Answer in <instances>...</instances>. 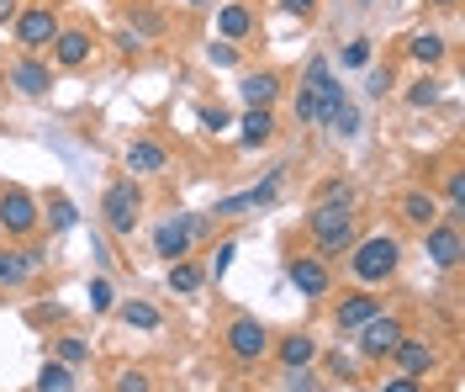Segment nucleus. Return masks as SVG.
Returning <instances> with one entry per match:
<instances>
[{
	"label": "nucleus",
	"instance_id": "obj_1",
	"mask_svg": "<svg viewBox=\"0 0 465 392\" xmlns=\"http://www.w3.org/2000/svg\"><path fill=\"white\" fill-rule=\"evenodd\" d=\"M312 239H318V255H349L354 249V191H333V196H318V207L307 217Z\"/></svg>",
	"mask_w": 465,
	"mask_h": 392
},
{
	"label": "nucleus",
	"instance_id": "obj_2",
	"mask_svg": "<svg viewBox=\"0 0 465 392\" xmlns=\"http://www.w3.org/2000/svg\"><path fill=\"white\" fill-rule=\"evenodd\" d=\"M397 266H402V244L391 239V234H371L365 244H354V255H349V271H354V281H365V286L386 281Z\"/></svg>",
	"mask_w": 465,
	"mask_h": 392
},
{
	"label": "nucleus",
	"instance_id": "obj_3",
	"mask_svg": "<svg viewBox=\"0 0 465 392\" xmlns=\"http://www.w3.org/2000/svg\"><path fill=\"white\" fill-rule=\"evenodd\" d=\"M101 217H106V228L112 234H133L138 228V217H143V186L133 181V176H122V181L106 186V196H101Z\"/></svg>",
	"mask_w": 465,
	"mask_h": 392
},
{
	"label": "nucleus",
	"instance_id": "obj_4",
	"mask_svg": "<svg viewBox=\"0 0 465 392\" xmlns=\"http://www.w3.org/2000/svg\"><path fill=\"white\" fill-rule=\"evenodd\" d=\"M206 228L202 212H174V217H164L159 223V234H153V255H164V260H185V249H191V239Z\"/></svg>",
	"mask_w": 465,
	"mask_h": 392
},
{
	"label": "nucleus",
	"instance_id": "obj_5",
	"mask_svg": "<svg viewBox=\"0 0 465 392\" xmlns=\"http://www.w3.org/2000/svg\"><path fill=\"white\" fill-rule=\"evenodd\" d=\"M0 228L11 239H27L32 228H37V196H32L27 186H0Z\"/></svg>",
	"mask_w": 465,
	"mask_h": 392
},
{
	"label": "nucleus",
	"instance_id": "obj_6",
	"mask_svg": "<svg viewBox=\"0 0 465 392\" xmlns=\"http://www.w3.org/2000/svg\"><path fill=\"white\" fill-rule=\"evenodd\" d=\"M264 350H270V329H264L260 318L238 313V318L228 324V356L238 366H254V361H264Z\"/></svg>",
	"mask_w": 465,
	"mask_h": 392
},
{
	"label": "nucleus",
	"instance_id": "obj_7",
	"mask_svg": "<svg viewBox=\"0 0 465 392\" xmlns=\"http://www.w3.org/2000/svg\"><path fill=\"white\" fill-rule=\"evenodd\" d=\"M360 356H365V361H386V356H391V350H397V345H402V318H397V313H376V318H371V324H360Z\"/></svg>",
	"mask_w": 465,
	"mask_h": 392
},
{
	"label": "nucleus",
	"instance_id": "obj_8",
	"mask_svg": "<svg viewBox=\"0 0 465 392\" xmlns=\"http://www.w3.org/2000/svg\"><path fill=\"white\" fill-rule=\"evenodd\" d=\"M54 37H58V16L48 11V5H32V11H22V16H16V43H22L27 54L48 48Z\"/></svg>",
	"mask_w": 465,
	"mask_h": 392
},
{
	"label": "nucleus",
	"instance_id": "obj_9",
	"mask_svg": "<svg viewBox=\"0 0 465 392\" xmlns=\"http://www.w3.org/2000/svg\"><path fill=\"white\" fill-rule=\"evenodd\" d=\"M275 191H281V170H270L260 186H249V191H238V196H223L217 202V217H243V212H254V207H264V202H275Z\"/></svg>",
	"mask_w": 465,
	"mask_h": 392
},
{
	"label": "nucleus",
	"instance_id": "obj_10",
	"mask_svg": "<svg viewBox=\"0 0 465 392\" xmlns=\"http://www.w3.org/2000/svg\"><path fill=\"white\" fill-rule=\"evenodd\" d=\"M423 234H429V260H434L439 271H455L460 266V228H455V217L429 223Z\"/></svg>",
	"mask_w": 465,
	"mask_h": 392
},
{
	"label": "nucleus",
	"instance_id": "obj_11",
	"mask_svg": "<svg viewBox=\"0 0 465 392\" xmlns=\"http://www.w3.org/2000/svg\"><path fill=\"white\" fill-rule=\"evenodd\" d=\"M286 276L302 297H328V266H322V255H296L286 266Z\"/></svg>",
	"mask_w": 465,
	"mask_h": 392
},
{
	"label": "nucleus",
	"instance_id": "obj_12",
	"mask_svg": "<svg viewBox=\"0 0 465 392\" xmlns=\"http://www.w3.org/2000/svg\"><path fill=\"white\" fill-rule=\"evenodd\" d=\"M376 313H381V297H371V292H349V297L339 302V313H333V324H339L344 334H354L360 324H371Z\"/></svg>",
	"mask_w": 465,
	"mask_h": 392
},
{
	"label": "nucleus",
	"instance_id": "obj_13",
	"mask_svg": "<svg viewBox=\"0 0 465 392\" xmlns=\"http://www.w3.org/2000/svg\"><path fill=\"white\" fill-rule=\"evenodd\" d=\"M238 95H243V106H275V95H281V75H275V69H254V75L238 80Z\"/></svg>",
	"mask_w": 465,
	"mask_h": 392
},
{
	"label": "nucleus",
	"instance_id": "obj_14",
	"mask_svg": "<svg viewBox=\"0 0 465 392\" xmlns=\"http://www.w3.org/2000/svg\"><path fill=\"white\" fill-rule=\"evenodd\" d=\"M164 165H170L164 144H153V138H133V144H127V170H133V176H159Z\"/></svg>",
	"mask_w": 465,
	"mask_h": 392
},
{
	"label": "nucleus",
	"instance_id": "obj_15",
	"mask_svg": "<svg viewBox=\"0 0 465 392\" xmlns=\"http://www.w3.org/2000/svg\"><path fill=\"white\" fill-rule=\"evenodd\" d=\"M48 48H54V59L64 64V69H80V64L90 59V48H95V43H90V32H74V27L64 32V27H58V37L48 43Z\"/></svg>",
	"mask_w": 465,
	"mask_h": 392
},
{
	"label": "nucleus",
	"instance_id": "obj_16",
	"mask_svg": "<svg viewBox=\"0 0 465 392\" xmlns=\"http://www.w3.org/2000/svg\"><path fill=\"white\" fill-rule=\"evenodd\" d=\"M318 122H328V133H339V138H354V133H360V112H354V106L344 101V91H339V95H328V101H322Z\"/></svg>",
	"mask_w": 465,
	"mask_h": 392
},
{
	"label": "nucleus",
	"instance_id": "obj_17",
	"mask_svg": "<svg viewBox=\"0 0 465 392\" xmlns=\"http://www.w3.org/2000/svg\"><path fill=\"white\" fill-rule=\"evenodd\" d=\"M238 127H243V133H238V144H243V149H260V144L275 138V112H270V106H249Z\"/></svg>",
	"mask_w": 465,
	"mask_h": 392
},
{
	"label": "nucleus",
	"instance_id": "obj_18",
	"mask_svg": "<svg viewBox=\"0 0 465 392\" xmlns=\"http://www.w3.org/2000/svg\"><path fill=\"white\" fill-rule=\"evenodd\" d=\"M397 212H402L412 228H429V223H439L434 191H402V196H397Z\"/></svg>",
	"mask_w": 465,
	"mask_h": 392
},
{
	"label": "nucleus",
	"instance_id": "obj_19",
	"mask_svg": "<svg viewBox=\"0 0 465 392\" xmlns=\"http://www.w3.org/2000/svg\"><path fill=\"white\" fill-rule=\"evenodd\" d=\"M32 271H43V249H0V281L5 286H16V281H27Z\"/></svg>",
	"mask_w": 465,
	"mask_h": 392
},
{
	"label": "nucleus",
	"instance_id": "obj_20",
	"mask_svg": "<svg viewBox=\"0 0 465 392\" xmlns=\"http://www.w3.org/2000/svg\"><path fill=\"white\" fill-rule=\"evenodd\" d=\"M11 85H16L22 95H48V85H54V80H48V69L27 54V59L11 64Z\"/></svg>",
	"mask_w": 465,
	"mask_h": 392
},
{
	"label": "nucleus",
	"instance_id": "obj_21",
	"mask_svg": "<svg viewBox=\"0 0 465 392\" xmlns=\"http://www.w3.org/2000/svg\"><path fill=\"white\" fill-rule=\"evenodd\" d=\"M391 356H397V366H402V377H423V371H434V350H429L423 339H407L402 334V345H397Z\"/></svg>",
	"mask_w": 465,
	"mask_h": 392
},
{
	"label": "nucleus",
	"instance_id": "obj_22",
	"mask_svg": "<svg viewBox=\"0 0 465 392\" xmlns=\"http://www.w3.org/2000/svg\"><path fill=\"white\" fill-rule=\"evenodd\" d=\"M312 361H318V339H312V334H291V339H281V366H286V371H307Z\"/></svg>",
	"mask_w": 465,
	"mask_h": 392
},
{
	"label": "nucleus",
	"instance_id": "obj_23",
	"mask_svg": "<svg viewBox=\"0 0 465 392\" xmlns=\"http://www.w3.org/2000/svg\"><path fill=\"white\" fill-rule=\"evenodd\" d=\"M217 32H223L228 43H238V37H249V32H254V16H249V5H238V0H228V5L217 11Z\"/></svg>",
	"mask_w": 465,
	"mask_h": 392
},
{
	"label": "nucleus",
	"instance_id": "obj_24",
	"mask_svg": "<svg viewBox=\"0 0 465 392\" xmlns=\"http://www.w3.org/2000/svg\"><path fill=\"white\" fill-rule=\"evenodd\" d=\"M206 286V271L196 266V260H170V292H180V297H196Z\"/></svg>",
	"mask_w": 465,
	"mask_h": 392
},
{
	"label": "nucleus",
	"instance_id": "obj_25",
	"mask_svg": "<svg viewBox=\"0 0 465 392\" xmlns=\"http://www.w3.org/2000/svg\"><path fill=\"white\" fill-rule=\"evenodd\" d=\"M37 392H74V366L48 361L43 371H37Z\"/></svg>",
	"mask_w": 465,
	"mask_h": 392
},
{
	"label": "nucleus",
	"instance_id": "obj_26",
	"mask_svg": "<svg viewBox=\"0 0 465 392\" xmlns=\"http://www.w3.org/2000/svg\"><path fill=\"white\" fill-rule=\"evenodd\" d=\"M407 54H412L418 64H429V69H434V64L444 59V37H439V32H418V37L407 43Z\"/></svg>",
	"mask_w": 465,
	"mask_h": 392
},
{
	"label": "nucleus",
	"instance_id": "obj_27",
	"mask_svg": "<svg viewBox=\"0 0 465 392\" xmlns=\"http://www.w3.org/2000/svg\"><path fill=\"white\" fill-rule=\"evenodd\" d=\"M116 313H122V324H127V329H159V313H153L148 302H122Z\"/></svg>",
	"mask_w": 465,
	"mask_h": 392
},
{
	"label": "nucleus",
	"instance_id": "obj_28",
	"mask_svg": "<svg viewBox=\"0 0 465 392\" xmlns=\"http://www.w3.org/2000/svg\"><path fill=\"white\" fill-rule=\"evenodd\" d=\"M48 223H54V234H69L74 223H80V212L69 196H48Z\"/></svg>",
	"mask_w": 465,
	"mask_h": 392
},
{
	"label": "nucleus",
	"instance_id": "obj_29",
	"mask_svg": "<svg viewBox=\"0 0 465 392\" xmlns=\"http://www.w3.org/2000/svg\"><path fill=\"white\" fill-rule=\"evenodd\" d=\"M58 361H64V366H85L90 361V345H85V339H74V334H69V339H58Z\"/></svg>",
	"mask_w": 465,
	"mask_h": 392
},
{
	"label": "nucleus",
	"instance_id": "obj_30",
	"mask_svg": "<svg viewBox=\"0 0 465 392\" xmlns=\"http://www.w3.org/2000/svg\"><path fill=\"white\" fill-rule=\"evenodd\" d=\"M434 101H439V80L434 75H423V80L407 91V106H434Z\"/></svg>",
	"mask_w": 465,
	"mask_h": 392
},
{
	"label": "nucleus",
	"instance_id": "obj_31",
	"mask_svg": "<svg viewBox=\"0 0 465 392\" xmlns=\"http://www.w3.org/2000/svg\"><path fill=\"white\" fill-rule=\"evenodd\" d=\"M318 112H322L318 91H312V85H302V91H296V122H318Z\"/></svg>",
	"mask_w": 465,
	"mask_h": 392
},
{
	"label": "nucleus",
	"instance_id": "obj_32",
	"mask_svg": "<svg viewBox=\"0 0 465 392\" xmlns=\"http://www.w3.org/2000/svg\"><path fill=\"white\" fill-rule=\"evenodd\" d=\"M90 307H95V313H112V307H116L112 281H106V276H95V281H90Z\"/></svg>",
	"mask_w": 465,
	"mask_h": 392
},
{
	"label": "nucleus",
	"instance_id": "obj_33",
	"mask_svg": "<svg viewBox=\"0 0 465 392\" xmlns=\"http://www.w3.org/2000/svg\"><path fill=\"white\" fill-rule=\"evenodd\" d=\"M232 255H238V244L223 239V244H217V260H212V271H206V276H212V281H223V271L232 266Z\"/></svg>",
	"mask_w": 465,
	"mask_h": 392
},
{
	"label": "nucleus",
	"instance_id": "obj_34",
	"mask_svg": "<svg viewBox=\"0 0 465 392\" xmlns=\"http://www.w3.org/2000/svg\"><path fill=\"white\" fill-rule=\"evenodd\" d=\"M116 392H148V371H138V366L122 371V377H116Z\"/></svg>",
	"mask_w": 465,
	"mask_h": 392
},
{
	"label": "nucleus",
	"instance_id": "obj_35",
	"mask_svg": "<svg viewBox=\"0 0 465 392\" xmlns=\"http://www.w3.org/2000/svg\"><path fill=\"white\" fill-rule=\"evenodd\" d=\"M206 64H217V69H232V64H238L232 43H212V48H206Z\"/></svg>",
	"mask_w": 465,
	"mask_h": 392
},
{
	"label": "nucleus",
	"instance_id": "obj_36",
	"mask_svg": "<svg viewBox=\"0 0 465 392\" xmlns=\"http://www.w3.org/2000/svg\"><path fill=\"white\" fill-rule=\"evenodd\" d=\"M444 191H450V212H460L465 207V170H450V186Z\"/></svg>",
	"mask_w": 465,
	"mask_h": 392
},
{
	"label": "nucleus",
	"instance_id": "obj_37",
	"mask_svg": "<svg viewBox=\"0 0 465 392\" xmlns=\"http://www.w3.org/2000/svg\"><path fill=\"white\" fill-rule=\"evenodd\" d=\"M371 64V43H349L344 48V69H365Z\"/></svg>",
	"mask_w": 465,
	"mask_h": 392
},
{
	"label": "nucleus",
	"instance_id": "obj_38",
	"mask_svg": "<svg viewBox=\"0 0 465 392\" xmlns=\"http://www.w3.org/2000/svg\"><path fill=\"white\" fill-rule=\"evenodd\" d=\"M202 127H206V133H223V127H228V112H223V106H206Z\"/></svg>",
	"mask_w": 465,
	"mask_h": 392
},
{
	"label": "nucleus",
	"instance_id": "obj_39",
	"mask_svg": "<svg viewBox=\"0 0 465 392\" xmlns=\"http://www.w3.org/2000/svg\"><path fill=\"white\" fill-rule=\"evenodd\" d=\"M281 11H286V16H312L318 0H281Z\"/></svg>",
	"mask_w": 465,
	"mask_h": 392
},
{
	"label": "nucleus",
	"instance_id": "obj_40",
	"mask_svg": "<svg viewBox=\"0 0 465 392\" xmlns=\"http://www.w3.org/2000/svg\"><path fill=\"white\" fill-rule=\"evenodd\" d=\"M386 85H391V69H371V85H365V91H371V95H386Z\"/></svg>",
	"mask_w": 465,
	"mask_h": 392
},
{
	"label": "nucleus",
	"instance_id": "obj_41",
	"mask_svg": "<svg viewBox=\"0 0 465 392\" xmlns=\"http://www.w3.org/2000/svg\"><path fill=\"white\" fill-rule=\"evenodd\" d=\"M381 392H423V387H418V377H391Z\"/></svg>",
	"mask_w": 465,
	"mask_h": 392
},
{
	"label": "nucleus",
	"instance_id": "obj_42",
	"mask_svg": "<svg viewBox=\"0 0 465 392\" xmlns=\"http://www.w3.org/2000/svg\"><path fill=\"white\" fill-rule=\"evenodd\" d=\"M11 16H16V0H0V27H5Z\"/></svg>",
	"mask_w": 465,
	"mask_h": 392
},
{
	"label": "nucleus",
	"instance_id": "obj_43",
	"mask_svg": "<svg viewBox=\"0 0 465 392\" xmlns=\"http://www.w3.org/2000/svg\"><path fill=\"white\" fill-rule=\"evenodd\" d=\"M429 5H439V11H450V5H455V0H429Z\"/></svg>",
	"mask_w": 465,
	"mask_h": 392
},
{
	"label": "nucleus",
	"instance_id": "obj_44",
	"mask_svg": "<svg viewBox=\"0 0 465 392\" xmlns=\"http://www.w3.org/2000/svg\"><path fill=\"white\" fill-rule=\"evenodd\" d=\"M185 5H212V0H185Z\"/></svg>",
	"mask_w": 465,
	"mask_h": 392
},
{
	"label": "nucleus",
	"instance_id": "obj_45",
	"mask_svg": "<svg viewBox=\"0 0 465 392\" xmlns=\"http://www.w3.org/2000/svg\"><path fill=\"white\" fill-rule=\"evenodd\" d=\"M360 5H371V0H360Z\"/></svg>",
	"mask_w": 465,
	"mask_h": 392
}]
</instances>
